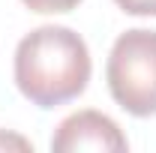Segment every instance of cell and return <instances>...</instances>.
<instances>
[{"instance_id": "cell-1", "label": "cell", "mask_w": 156, "mask_h": 153, "mask_svg": "<svg viewBox=\"0 0 156 153\" xmlns=\"http://www.w3.org/2000/svg\"><path fill=\"white\" fill-rule=\"evenodd\" d=\"M90 69L87 42L69 27H36L15 48V84L39 108H57L81 96Z\"/></svg>"}, {"instance_id": "cell-2", "label": "cell", "mask_w": 156, "mask_h": 153, "mask_svg": "<svg viewBox=\"0 0 156 153\" xmlns=\"http://www.w3.org/2000/svg\"><path fill=\"white\" fill-rule=\"evenodd\" d=\"M105 78L114 102L132 117L156 114V30L120 33L105 63Z\"/></svg>"}, {"instance_id": "cell-5", "label": "cell", "mask_w": 156, "mask_h": 153, "mask_svg": "<svg viewBox=\"0 0 156 153\" xmlns=\"http://www.w3.org/2000/svg\"><path fill=\"white\" fill-rule=\"evenodd\" d=\"M129 15H156V0H114Z\"/></svg>"}, {"instance_id": "cell-3", "label": "cell", "mask_w": 156, "mask_h": 153, "mask_svg": "<svg viewBox=\"0 0 156 153\" xmlns=\"http://www.w3.org/2000/svg\"><path fill=\"white\" fill-rule=\"evenodd\" d=\"M129 147L126 135L120 132L114 120L102 111H75L57 126V132L51 138V150L54 153H81V150H111L120 153Z\"/></svg>"}, {"instance_id": "cell-4", "label": "cell", "mask_w": 156, "mask_h": 153, "mask_svg": "<svg viewBox=\"0 0 156 153\" xmlns=\"http://www.w3.org/2000/svg\"><path fill=\"white\" fill-rule=\"evenodd\" d=\"M30 12H42V15H57V12H72L81 0H21Z\"/></svg>"}]
</instances>
